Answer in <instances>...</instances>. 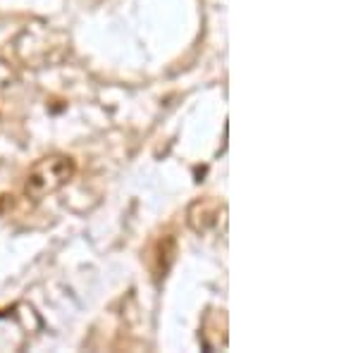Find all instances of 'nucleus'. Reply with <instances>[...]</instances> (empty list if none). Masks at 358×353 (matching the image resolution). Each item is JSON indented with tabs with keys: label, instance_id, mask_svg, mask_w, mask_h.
Here are the masks:
<instances>
[{
	"label": "nucleus",
	"instance_id": "nucleus-1",
	"mask_svg": "<svg viewBox=\"0 0 358 353\" xmlns=\"http://www.w3.org/2000/svg\"><path fill=\"white\" fill-rule=\"evenodd\" d=\"M77 175V160L65 153H50L38 158L29 167L24 179V194L34 201H41L45 196H53L65 189Z\"/></svg>",
	"mask_w": 358,
	"mask_h": 353
},
{
	"label": "nucleus",
	"instance_id": "nucleus-2",
	"mask_svg": "<svg viewBox=\"0 0 358 353\" xmlns=\"http://www.w3.org/2000/svg\"><path fill=\"white\" fill-rule=\"evenodd\" d=\"M57 31H53V29H34V27H29L24 29V31L20 34L22 38H27V41H31V43H36V45H24V43H15V50H17V55L22 57L24 62H31V65H45V62H50V60H55V57H60L62 55V50L60 48H45V41L48 38H53Z\"/></svg>",
	"mask_w": 358,
	"mask_h": 353
},
{
	"label": "nucleus",
	"instance_id": "nucleus-3",
	"mask_svg": "<svg viewBox=\"0 0 358 353\" xmlns=\"http://www.w3.org/2000/svg\"><path fill=\"white\" fill-rule=\"evenodd\" d=\"M224 210V206L215 199H199L187 208V222L196 234H206L213 227H217L220 222V212Z\"/></svg>",
	"mask_w": 358,
	"mask_h": 353
},
{
	"label": "nucleus",
	"instance_id": "nucleus-4",
	"mask_svg": "<svg viewBox=\"0 0 358 353\" xmlns=\"http://www.w3.org/2000/svg\"><path fill=\"white\" fill-rule=\"evenodd\" d=\"M17 84V72L15 67L10 65L5 57H0V94L8 89H13V86Z\"/></svg>",
	"mask_w": 358,
	"mask_h": 353
}]
</instances>
